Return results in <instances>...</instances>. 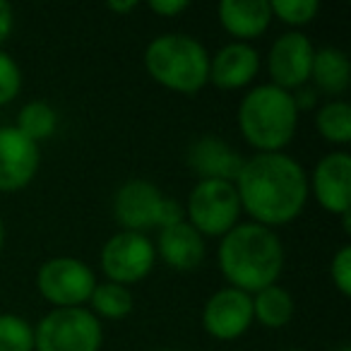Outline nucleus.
<instances>
[{
	"instance_id": "nucleus-16",
	"label": "nucleus",
	"mask_w": 351,
	"mask_h": 351,
	"mask_svg": "<svg viewBox=\"0 0 351 351\" xmlns=\"http://www.w3.org/2000/svg\"><path fill=\"white\" fill-rule=\"evenodd\" d=\"M258 70V49L243 41H231L210 58V82L219 89H241L253 82Z\"/></svg>"
},
{
	"instance_id": "nucleus-2",
	"label": "nucleus",
	"mask_w": 351,
	"mask_h": 351,
	"mask_svg": "<svg viewBox=\"0 0 351 351\" xmlns=\"http://www.w3.org/2000/svg\"><path fill=\"white\" fill-rule=\"evenodd\" d=\"M217 258L229 287L253 296L277 284L284 267V245L274 229L245 221L221 236Z\"/></svg>"
},
{
	"instance_id": "nucleus-25",
	"label": "nucleus",
	"mask_w": 351,
	"mask_h": 351,
	"mask_svg": "<svg viewBox=\"0 0 351 351\" xmlns=\"http://www.w3.org/2000/svg\"><path fill=\"white\" fill-rule=\"evenodd\" d=\"M22 89V70L8 51L0 49V106L10 104Z\"/></svg>"
},
{
	"instance_id": "nucleus-28",
	"label": "nucleus",
	"mask_w": 351,
	"mask_h": 351,
	"mask_svg": "<svg viewBox=\"0 0 351 351\" xmlns=\"http://www.w3.org/2000/svg\"><path fill=\"white\" fill-rule=\"evenodd\" d=\"M12 27H15V12H12V5L0 0V46L5 44L8 36L12 34Z\"/></svg>"
},
{
	"instance_id": "nucleus-15",
	"label": "nucleus",
	"mask_w": 351,
	"mask_h": 351,
	"mask_svg": "<svg viewBox=\"0 0 351 351\" xmlns=\"http://www.w3.org/2000/svg\"><path fill=\"white\" fill-rule=\"evenodd\" d=\"M156 255L178 272H193L205 260V239L188 224L186 219H178L169 226L159 229V241L154 245Z\"/></svg>"
},
{
	"instance_id": "nucleus-19",
	"label": "nucleus",
	"mask_w": 351,
	"mask_h": 351,
	"mask_svg": "<svg viewBox=\"0 0 351 351\" xmlns=\"http://www.w3.org/2000/svg\"><path fill=\"white\" fill-rule=\"evenodd\" d=\"M293 311H296L293 296L279 284H272V287L253 293V317L263 327L282 330L293 320Z\"/></svg>"
},
{
	"instance_id": "nucleus-31",
	"label": "nucleus",
	"mask_w": 351,
	"mask_h": 351,
	"mask_svg": "<svg viewBox=\"0 0 351 351\" xmlns=\"http://www.w3.org/2000/svg\"><path fill=\"white\" fill-rule=\"evenodd\" d=\"M339 351H351V349H349V346H341V349H339Z\"/></svg>"
},
{
	"instance_id": "nucleus-8",
	"label": "nucleus",
	"mask_w": 351,
	"mask_h": 351,
	"mask_svg": "<svg viewBox=\"0 0 351 351\" xmlns=\"http://www.w3.org/2000/svg\"><path fill=\"white\" fill-rule=\"evenodd\" d=\"M97 284L94 269L70 255L46 260L36 272V289L41 298L56 308H82L89 303Z\"/></svg>"
},
{
	"instance_id": "nucleus-7",
	"label": "nucleus",
	"mask_w": 351,
	"mask_h": 351,
	"mask_svg": "<svg viewBox=\"0 0 351 351\" xmlns=\"http://www.w3.org/2000/svg\"><path fill=\"white\" fill-rule=\"evenodd\" d=\"M241 200L234 183L226 181H197L186 202V221L205 236H224L239 224Z\"/></svg>"
},
{
	"instance_id": "nucleus-6",
	"label": "nucleus",
	"mask_w": 351,
	"mask_h": 351,
	"mask_svg": "<svg viewBox=\"0 0 351 351\" xmlns=\"http://www.w3.org/2000/svg\"><path fill=\"white\" fill-rule=\"evenodd\" d=\"M104 330L89 308H53L34 325V351H99Z\"/></svg>"
},
{
	"instance_id": "nucleus-21",
	"label": "nucleus",
	"mask_w": 351,
	"mask_h": 351,
	"mask_svg": "<svg viewBox=\"0 0 351 351\" xmlns=\"http://www.w3.org/2000/svg\"><path fill=\"white\" fill-rule=\"evenodd\" d=\"M92 313L97 317H106V320H121V317L130 315L135 298L128 287H121L116 282H101L94 287L92 296Z\"/></svg>"
},
{
	"instance_id": "nucleus-10",
	"label": "nucleus",
	"mask_w": 351,
	"mask_h": 351,
	"mask_svg": "<svg viewBox=\"0 0 351 351\" xmlns=\"http://www.w3.org/2000/svg\"><path fill=\"white\" fill-rule=\"evenodd\" d=\"M253 320V296L234 287L215 291L202 308V325L207 335L221 341L243 337Z\"/></svg>"
},
{
	"instance_id": "nucleus-4",
	"label": "nucleus",
	"mask_w": 351,
	"mask_h": 351,
	"mask_svg": "<svg viewBox=\"0 0 351 351\" xmlns=\"http://www.w3.org/2000/svg\"><path fill=\"white\" fill-rule=\"evenodd\" d=\"M145 68L171 92L195 94L210 82V53L191 34H159L145 49Z\"/></svg>"
},
{
	"instance_id": "nucleus-11",
	"label": "nucleus",
	"mask_w": 351,
	"mask_h": 351,
	"mask_svg": "<svg viewBox=\"0 0 351 351\" xmlns=\"http://www.w3.org/2000/svg\"><path fill=\"white\" fill-rule=\"evenodd\" d=\"M313 49L311 39L303 32H287L272 44L267 53V73L272 77L274 87L291 92L311 80V65H313Z\"/></svg>"
},
{
	"instance_id": "nucleus-14",
	"label": "nucleus",
	"mask_w": 351,
	"mask_h": 351,
	"mask_svg": "<svg viewBox=\"0 0 351 351\" xmlns=\"http://www.w3.org/2000/svg\"><path fill=\"white\" fill-rule=\"evenodd\" d=\"M188 166L195 171L197 181H226L236 183L241 169H243V156L239 149L217 135L195 137L188 147Z\"/></svg>"
},
{
	"instance_id": "nucleus-27",
	"label": "nucleus",
	"mask_w": 351,
	"mask_h": 351,
	"mask_svg": "<svg viewBox=\"0 0 351 351\" xmlns=\"http://www.w3.org/2000/svg\"><path fill=\"white\" fill-rule=\"evenodd\" d=\"M191 8L188 0H149V10L159 17H176Z\"/></svg>"
},
{
	"instance_id": "nucleus-13",
	"label": "nucleus",
	"mask_w": 351,
	"mask_h": 351,
	"mask_svg": "<svg viewBox=\"0 0 351 351\" xmlns=\"http://www.w3.org/2000/svg\"><path fill=\"white\" fill-rule=\"evenodd\" d=\"M308 188L322 210L332 215H346L351 205V156L346 152L325 154L313 169Z\"/></svg>"
},
{
	"instance_id": "nucleus-3",
	"label": "nucleus",
	"mask_w": 351,
	"mask_h": 351,
	"mask_svg": "<svg viewBox=\"0 0 351 351\" xmlns=\"http://www.w3.org/2000/svg\"><path fill=\"white\" fill-rule=\"evenodd\" d=\"M239 128L258 154L282 152L298 128V108L291 92L269 82L253 87L239 104Z\"/></svg>"
},
{
	"instance_id": "nucleus-23",
	"label": "nucleus",
	"mask_w": 351,
	"mask_h": 351,
	"mask_svg": "<svg viewBox=\"0 0 351 351\" xmlns=\"http://www.w3.org/2000/svg\"><path fill=\"white\" fill-rule=\"evenodd\" d=\"M0 351H34V325L15 313H0Z\"/></svg>"
},
{
	"instance_id": "nucleus-32",
	"label": "nucleus",
	"mask_w": 351,
	"mask_h": 351,
	"mask_svg": "<svg viewBox=\"0 0 351 351\" xmlns=\"http://www.w3.org/2000/svg\"><path fill=\"white\" fill-rule=\"evenodd\" d=\"M284 351H301V349H284Z\"/></svg>"
},
{
	"instance_id": "nucleus-12",
	"label": "nucleus",
	"mask_w": 351,
	"mask_h": 351,
	"mask_svg": "<svg viewBox=\"0 0 351 351\" xmlns=\"http://www.w3.org/2000/svg\"><path fill=\"white\" fill-rule=\"evenodd\" d=\"M41 164L39 145L15 125L0 128V193H17L34 181Z\"/></svg>"
},
{
	"instance_id": "nucleus-29",
	"label": "nucleus",
	"mask_w": 351,
	"mask_h": 351,
	"mask_svg": "<svg viewBox=\"0 0 351 351\" xmlns=\"http://www.w3.org/2000/svg\"><path fill=\"white\" fill-rule=\"evenodd\" d=\"M135 8H137V3H135V0H128V3H108V10H113V12H121V15H125V12L135 10Z\"/></svg>"
},
{
	"instance_id": "nucleus-33",
	"label": "nucleus",
	"mask_w": 351,
	"mask_h": 351,
	"mask_svg": "<svg viewBox=\"0 0 351 351\" xmlns=\"http://www.w3.org/2000/svg\"><path fill=\"white\" fill-rule=\"evenodd\" d=\"M164 351H171V349H164Z\"/></svg>"
},
{
	"instance_id": "nucleus-1",
	"label": "nucleus",
	"mask_w": 351,
	"mask_h": 351,
	"mask_svg": "<svg viewBox=\"0 0 351 351\" xmlns=\"http://www.w3.org/2000/svg\"><path fill=\"white\" fill-rule=\"evenodd\" d=\"M234 186L241 200V212H248L255 224L267 229L296 219L311 195L306 169L284 152L245 159Z\"/></svg>"
},
{
	"instance_id": "nucleus-26",
	"label": "nucleus",
	"mask_w": 351,
	"mask_h": 351,
	"mask_svg": "<svg viewBox=\"0 0 351 351\" xmlns=\"http://www.w3.org/2000/svg\"><path fill=\"white\" fill-rule=\"evenodd\" d=\"M332 284L339 289L341 296H351V245H341L330 263Z\"/></svg>"
},
{
	"instance_id": "nucleus-20",
	"label": "nucleus",
	"mask_w": 351,
	"mask_h": 351,
	"mask_svg": "<svg viewBox=\"0 0 351 351\" xmlns=\"http://www.w3.org/2000/svg\"><path fill=\"white\" fill-rule=\"evenodd\" d=\"M15 128L22 135H27L32 142L39 145V142L51 140L56 135V130H58V113L46 101H29L17 113Z\"/></svg>"
},
{
	"instance_id": "nucleus-9",
	"label": "nucleus",
	"mask_w": 351,
	"mask_h": 351,
	"mask_svg": "<svg viewBox=\"0 0 351 351\" xmlns=\"http://www.w3.org/2000/svg\"><path fill=\"white\" fill-rule=\"evenodd\" d=\"M99 263L108 282L130 287V284L142 282L154 269L156 250L147 234L118 231L104 243Z\"/></svg>"
},
{
	"instance_id": "nucleus-24",
	"label": "nucleus",
	"mask_w": 351,
	"mask_h": 351,
	"mask_svg": "<svg viewBox=\"0 0 351 351\" xmlns=\"http://www.w3.org/2000/svg\"><path fill=\"white\" fill-rule=\"evenodd\" d=\"M272 17L282 20L289 27H306L320 12V3L317 0H272L269 3Z\"/></svg>"
},
{
	"instance_id": "nucleus-17",
	"label": "nucleus",
	"mask_w": 351,
	"mask_h": 351,
	"mask_svg": "<svg viewBox=\"0 0 351 351\" xmlns=\"http://www.w3.org/2000/svg\"><path fill=\"white\" fill-rule=\"evenodd\" d=\"M217 12L221 27L243 44L263 36L272 22L269 0H221Z\"/></svg>"
},
{
	"instance_id": "nucleus-30",
	"label": "nucleus",
	"mask_w": 351,
	"mask_h": 351,
	"mask_svg": "<svg viewBox=\"0 0 351 351\" xmlns=\"http://www.w3.org/2000/svg\"><path fill=\"white\" fill-rule=\"evenodd\" d=\"M3 245H5V221L0 217V250H3Z\"/></svg>"
},
{
	"instance_id": "nucleus-18",
	"label": "nucleus",
	"mask_w": 351,
	"mask_h": 351,
	"mask_svg": "<svg viewBox=\"0 0 351 351\" xmlns=\"http://www.w3.org/2000/svg\"><path fill=\"white\" fill-rule=\"evenodd\" d=\"M311 80L317 92L327 94V97H341L349 89L351 80L349 56L335 46H325V49L315 51L311 65Z\"/></svg>"
},
{
	"instance_id": "nucleus-5",
	"label": "nucleus",
	"mask_w": 351,
	"mask_h": 351,
	"mask_svg": "<svg viewBox=\"0 0 351 351\" xmlns=\"http://www.w3.org/2000/svg\"><path fill=\"white\" fill-rule=\"evenodd\" d=\"M113 217L123 231L147 234L152 229H161L173 221L183 219L181 205L166 197L149 181H128L113 195Z\"/></svg>"
},
{
	"instance_id": "nucleus-22",
	"label": "nucleus",
	"mask_w": 351,
	"mask_h": 351,
	"mask_svg": "<svg viewBox=\"0 0 351 351\" xmlns=\"http://www.w3.org/2000/svg\"><path fill=\"white\" fill-rule=\"evenodd\" d=\"M317 132L322 140L332 145H349L351 142V106L344 99H330L317 108L315 116Z\"/></svg>"
}]
</instances>
